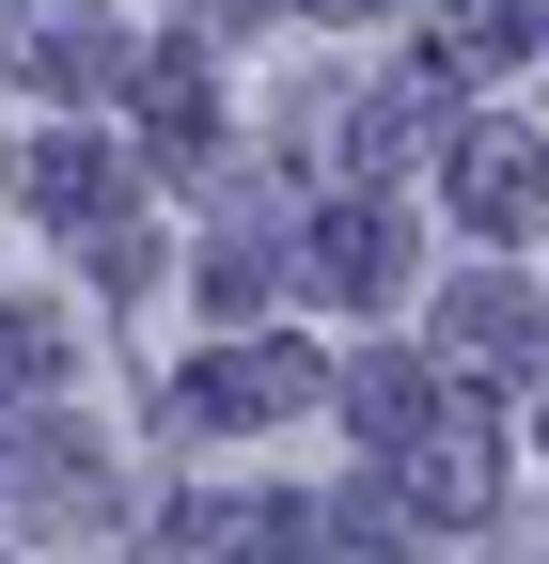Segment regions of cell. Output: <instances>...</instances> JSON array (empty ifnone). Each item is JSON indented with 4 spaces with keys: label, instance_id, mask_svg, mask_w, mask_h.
<instances>
[]
</instances>
